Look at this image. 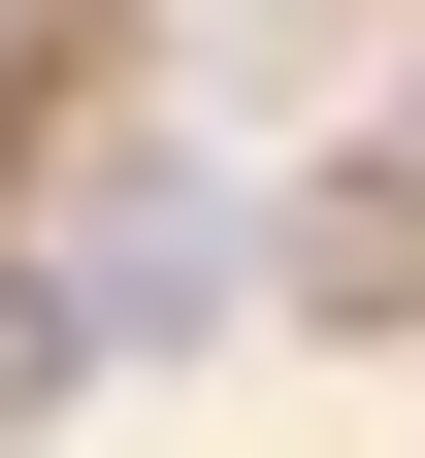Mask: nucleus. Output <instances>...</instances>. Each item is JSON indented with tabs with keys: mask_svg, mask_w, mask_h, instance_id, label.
<instances>
[{
	"mask_svg": "<svg viewBox=\"0 0 425 458\" xmlns=\"http://www.w3.org/2000/svg\"><path fill=\"white\" fill-rule=\"evenodd\" d=\"M262 295H294V327H425V131H360L327 197L262 229Z\"/></svg>",
	"mask_w": 425,
	"mask_h": 458,
	"instance_id": "obj_1",
	"label": "nucleus"
},
{
	"mask_svg": "<svg viewBox=\"0 0 425 458\" xmlns=\"http://www.w3.org/2000/svg\"><path fill=\"white\" fill-rule=\"evenodd\" d=\"M33 393H98V295L66 262H0V426H33Z\"/></svg>",
	"mask_w": 425,
	"mask_h": 458,
	"instance_id": "obj_2",
	"label": "nucleus"
},
{
	"mask_svg": "<svg viewBox=\"0 0 425 458\" xmlns=\"http://www.w3.org/2000/svg\"><path fill=\"white\" fill-rule=\"evenodd\" d=\"M0 131H33V98H0Z\"/></svg>",
	"mask_w": 425,
	"mask_h": 458,
	"instance_id": "obj_3",
	"label": "nucleus"
}]
</instances>
